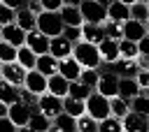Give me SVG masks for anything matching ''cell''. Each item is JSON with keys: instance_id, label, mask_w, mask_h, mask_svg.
Instances as JSON below:
<instances>
[{"instance_id": "obj_54", "label": "cell", "mask_w": 149, "mask_h": 132, "mask_svg": "<svg viewBox=\"0 0 149 132\" xmlns=\"http://www.w3.org/2000/svg\"><path fill=\"white\" fill-rule=\"evenodd\" d=\"M0 42H2V25H0Z\"/></svg>"}, {"instance_id": "obj_13", "label": "cell", "mask_w": 149, "mask_h": 132, "mask_svg": "<svg viewBox=\"0 0 149 132\" xmlns=\"http://www.w3.org/2000/svg\"><path fill=\"white\" fill-rule=\"evenodd\" d=\"M105 37H107V32H105L102 23H86V21L81 23V39H86L91 44H100Z\"/></svg>"}, {"instance_id": "obj_32", "label": "cell", "mask_w": 149, "mask_h": 132, "mask_svg": "<svg viewBox=\"0 0 149 132\" xmlns=\"http://www.w3.org/2000/svg\"><path fill=\"white\" fill-rule=\"evenodd\" d=\"M119 51H121V58H126V60H133V58H137L140 56V46H137V42H133V39H119Z\"/></svg>"}, {"instance_id": "obj_37", "label": "cell", "mask_w": 149, "mask_h": 132, "mask_svg": "<svg viewBox=\"0 0 149 132\" xmlns=\"http://www.w3.org/2000/svg\"><path fill=\"white\" fill-rule=\"evenodd\" d=\"M105 25V32H107V37H112V39H123V23H119V21H105L102 23Z\"/></svg>"}, {"instance_id": "obj_9", "label": "cell", "mask_w": 149, "mask_h": 132, "mask_svg": "<svg viewBox=\"0 0 149 132\" xmlns=\"http://www.w3.org/2000/svg\"><path fill=\"white\" fill-rule=\"evenodd\" d=\"M98 51H100L102 65H114V63L121 58V51H119V42H116V39H112V37H105V39L98 44Z\"/></svg>"}, {"instance_id": "obj_25", "label": "cell", "mask_w": 149, "mask_h": 132, "mask_svg": "<svg viewBox=\"0 0 149 132\" xmlns=\"http://www.w3.org/2000/svg\"><path fill=\"white\" fill-rule=\"evenodd\" d=\"M19 88L21 86H16L7 79H0V102H7V104L19 102Z\"/></svg>"}, {"instance_id": "obj_45", "label": "cell", "mask_w": 149, "mask_h": 132, "mask_svg": "<svg viewBox=\"0 0 149 132\" xmlns=\"http://www.w3.org/2000/svg\"><path fill=\"white\" fill-rule=\"evenodd\" d=\"M137 46H140V56H149V35H144L137 42Z\"/></svg>"}, {"instance_id": "obj_51", "label": "cell", "mask_w": 149, "mask_h": 132, "mask_svg": "<svg viewBox=\"0 0 149 132\" xmlns=\"http://www.w3.org/2000/svg\"><path fill=\"white\" fill-rule=\"evenodd\" d=\"M98 2H100V5H105V7H109V5L114 2V0H98Z\"/></svg>"}, {"instance_id": "obj_11", "label": "cell", "mask_w": 149, "mask_h": 132, "mask_svg": "<svg viewBox=\"0 0 149 132\" xmlns=\"http://www.w3.org/2000/svg\"><path fill=\"white\" fill-rule=\"evenodd\" d=\"M121 120H123V132H147L149 130V116H144V113L128 111Z\"/></svg>"}, {"instance_id": "obj_28", "label": "cell", "mask_w": 149, "mask_h": 132, "mask_svg": "<svg viewBox=\"0 0 149 132\" xmlns=\"http://www.w3.org/2000/svg\"><path fill=\"white\" fill-rule=\"evenodd\" d=\"M116 74L119 76H135L137 72H140V65H137V58H133V60H126V58H119L116 63Z\"/></svg>"}, {"instance_id": "obj_35", "label": "cell", "mask_w": 149, "mask_h": 132, "mask_svg": "<svg viewBox=\"0 0 149 132\" xmlns=\"http://www.w3.org/2000/svg\"><path fill=\"white\" fill-rule=\"evenodd\" d=\"M130 111H137V113H144L149 116V93H140L130 100Z\"/></svg>"}, {"instance_id": "obj_24", "label": "cell", "mask_w": 149, "mask_h": 132, "mask_svg": "<svg viewBox=\"0 0 149 132\" xmlns=\"http://www.w3.org/2000/svg\"><path fill=\"white\" fill-rule=\"evenodd\" d=\"M58 58L56 56H51V53H42V56H37V65H35V69H40L42 74H47V76H51V74H56L58 72Z\"/></svg>"}, {"instance_id": "obj_7", "label": "cell", "mask_w": 149, "mask_h": 132, "mask_svg": "<svg viewBox=\"0 0 149 132\" xmlns=\"http://www.w3.org/2000/svg\"><path fill=\"white\" fill-rule=\"evenodd\" d=\"M119 79H121V76H119L116 72H100V79H98L95 90L112 100V97L119 95Z\"/></svg>"}, {"instance_id": "obj_23", "label": "cell", "mask_w": 149, "mask_h": 132, "mask_svg": "<svg viewBox=\"0 0 149 132\" xmlns=\"http://www.w3.org/2000/svg\"><path fill=\"white\" fill-rule=\"evenodd\" d=\"M28 127H30V132H49V130L54 127V120H51L49 116H44L40 109H35L33 116H30Z\"/></svg>"}, {"instance_id": "obj_19", "label": "cell", "mask_w": 149, "mask_h": 132, "mask_svg": "<svg viewBox=\"0 0 149 132\" xmlns=\"http://www.w3.org/2000/svg\"><path fill=\"white\" fill-rule=\"evenodd\" d=\"M58 12H61V19H63L65 25H81L84 23V16H81L79 5H63Z\"/></svg>"}, {"instance_id": "obj_26", "label": "cell", "mask_w": 149, "mask_h": 132, "mask_svg": "<svg viewBox=\"0 0 149 132\" xmlns=\"http://www.w3.org/2000/svg\"><path fill=\"white\" fill-rule=\"evenodd\" d=\"M51 130H56V132H74L77 130V118L70 116V113H65V111H61L54 118V127Z\"/></svg>"}, {"instance_id": "obj_29", "label": "cell", "mask_w": 149, "mask_h": 132, "mask_svg": "<svg viewBox=\"0 0 149 132\" xmlns=\"http://www.w3.org/2000/svg\"><path fill=\"white\" fill-rule=\"evenodd\" d=\"M93 93V88L88 86V83H84L81 79H74V81H70V88H68V95L70 97H77V100H84L86 102V97Z\"/></svg>"}, {"instance_id": "obj_22", "label": "cell", "mask_w": 149, "mask_h": 132, "mask_svg": "<svg viewBox=\"0 0 149 132\" xmlns=\"http://www.w3.org/2000/svg\"><path fill=\"white\" fill-rule=\"evenodd\" d=\"M68 88H70V81H68L61 72H56V74L49 76V88H47V93L58 95V97H65V95H68Z\"/></svg>"}, {"instance_id": "obj_33", "label": "cell", "mask_w": 149, "mask_h": 132, "mask_svg": "<svg viewBox=\"0 0 149 132\" xmlns=\"http://www.w3.org/2000/svg\"><path fill=\"white\" fill-rule=\"evenodd\" d=\"M16 58H19V46H14V44H9V42H0V63L5 65V63H16Z\"/></svg>"}, {"instance_id": "obj_52", "label": "cell", "mask_w": 149, "mask_h": 132, "mask_svg": "<svg viewBox=\"0 0 149 132\" xmlns=\"http://www.w3.org/2000/svg\"><path fill=\"white\" fill-rule=\"evenodd\" d=\"M121 2H126V5H133V2H137V0H121Z\"/></svg>"}, {"instance_id": "obj_14", "label": "cell", "mask_w": 149, "mask_h": 132, "mask_svg": "<svg viewBox=\"0 0 149 132\" xmlns=\"http://www.w3.org/2000/svg\"><path fill=\"white\" fill-rule=\"evenodd\" d=\"M2 39L9 42V44H14V46H23L26 44V30L19 28L16 21L7 23V25H2Z\"/></svg>"}, {"instance_id": "obj_1", "label": "cell", "mask_w": 149, "mask_h": 132, "mask_svg": "<svg viewBox=\"0 0 149 132\" xmlns=\"http://www.w3.org/2000/svg\"><path fill=\"white\" fill-rule=\"evenodd\" d=\"M72 56L77 58V63H79L81 67H93V69H100V67H102V58H100L98 44H91V42H86V39L74 42Z\"/></svg>"}, {"instance_id": "obj_42", "label": "cell", "mask_w": 149, "mask_h": 132, "mask_svg": "<svg viewBox=\"0 0 149 132\" xmlns=\"http://www.w3.org/2000/svg\"><path fill=\"white\" fill-rule=\"evenodd\" d=\"M0 132H19V125L9 116H0Z\"/></svg>"}, {"instance_id": "obj_3", "label": "cell", "mask_w": 149, "mask_h": 132, "mask_svg": "<svg viewBox=\"0 0 149 132\" xmlns=\"http://www.w3.org/2000/svg\"><path fill=\"white\" fill-rule=\"evenodd\" d=\"M86 113L93 116L95 120H102L107 116H112V104H109V97H105L102 93L93 90L88 97H86Z\"/></svg>"}, {"instance_id": "obj_40", "label": "cell", "mask_w": 149, "mask_h": 132, "mask_svg": "<svg viewBox=\"0 0 149 132\" xmlns=\"http://www.w3.org/2000/svg\"><path fill=\"white\" fill-rule=\"evenodd\" d=\"M16 21V9H12L9 5H5L0 0V25H7V23H14Z\"/></svg>"}, {"instance_id": "obj_36", "label": "cell", "mask_w": 149, "mask_h": 132, "mask_svg": "<svg viewBox=\"0 0 149 132\" xmlns=\"http://www.w3.org/2000/svg\"><path fill=\"white\" fill-rule=\"evenodd\" d=\"M130 19H137V21L147 23V19H149V5L142 2V0L133 2V5H130Z\"/></svg>"}, {"instance_id": "obj_10", "label": "cell", "mask_w": 149, "mask_h": 132, "mask_svg": "<svg viewBox=\"0 0 149 132\" xmlns=\"http://www.w3.org/2000/svg\"><path fill=\"white\" fill-rule=\"evenodd\" d=\"M33 111H35V109H33L30 104H26V102H21V100H19V102L9 104V113H7V116H9V118H12L19 127H26V125L30 123Z\"/></svg>"}, {"instance_id": "obj_47", "label": "cell", "mask_w": 149, "mask_h": 132, "mask_svg": "<svg viewBox=\"0 0 149 132\" xmlns=\"http://www.w3.org/2000/svg\"><path fill=\"white\" fill-rule=\"evenodd\" d=\"M5 5H9L12 9H21V7H26V2L28 0H2Z\"/></svg>"}, {"instance_id": "obj_49", "label": "cell", "mask_w": 149, "mask_h": 132, "mask_svg": "<svg viewBox=\"0 0 149 132\" xmlns=\"http://www.w3.org/2000/svg\"><path fill=\"white\" fill-rule=\"evenodd\" d=\"M9 113V104L7 102H0V116H7Z\"/></svg>"}, {"instance_id": "obj_46", "label": "cell", "mask_w": 149, "mask_h": 132, "mask_svg": "<svg viewBox=\"0 0 149 132\" xmlns=\"http://www.w3.org/2000/svg\"><path fill=\"white\" fill-rule=\"evenodd\" d=\"M26 7H28V9H33L35 14L44 12V7H42V2H40V0H28V2H26Z\"/></svg>"}, {"instance_id": "obj_8", "label": "cell", "mask_w": 149, "mask_h": 132, "mask_svg": "<svg viewBox=\"0 0 149 132\" xmlns=\"http://www.w3.org/2000/svg\"><path fill=\"white\" fill-rule=\"evenodd\" d=\"M49 44H51V37L49 35H44L42 30H30V32H26V46H30L37 56H42V53H49Z\"/></svg>"}, {"instance_id": "obj_16", "label": "cell", "mask_w": 149, "mask_h": 132, "mask_svg": "<svg viewBox=\"0 0 149 132\" xmlns=\"http://www.w3.org/2000/svg\"><path fill=\"white\" fill-rule=\"evenodd\" d=\"M81 65L77 63V58L74 56H70V58H63L61 63H58V72L68 79V81H74V79H79V74H81Z\"/></svg>"}, {"instance_id": "obj_2", "label": "cell", "mask_w": 149, "mask_h": 132, "mask_svg": "<svg viewBox=\"0 0 149 132\" xmlns=\"http://www.w3.org/2000/svg\"><path fill=\"white\" fill-rule=\"evenodd\" d=\"M63 19H61V12H54V9H44L37 14V30H42L44 35L49 37H58L63 35Z\"/></svg>"}, {"instance_id": "obj_48", "label": "cell", "mask_w": 149, "mask_h": 132, "mask_svg": "<svg viewBox=\"0 0 149 132\" xmlns=\"http://www.w3.org/2000/svg\"><path fill=\"white\" fill-rule=\"evenodd\" d=\"M137 65L140 69H149V56H137Z\"/></svg>"}, {"instance_id": "obj_31", "label": "cell", "mask_w": 149, "mask_h": 132, "mask_svg": "<svg viewBox=\"0 0 149 132\" xmlns=\"http://www.w3.org/2000/svg\"><path fill=\"white\" fill-rule=\"evenodd\" d=\"M98 130H100V132H123V120L112 113V116L98 120Z\"/></svg>"}, {"instance_id": "obj_39", "label": "cell", "mask_w": 149, "mask_h": 132, "mask_svg": "<svg viewBox=\"0 0 149 132\" xmlns=\"http://www.w3.org/2000/svg\"><path fill=\"white\" fill-rule=\"evenodd\" d=\"M79 79H81L84 83H88L91 88H95V86H98V79H100V69L84 67V69H81V74H79Z\"/></svg>"}, {"instance_id": "obj_21", "label": "cell", "mask_w": 149, "mask_h": 132, "mask_svg": "<svg viewBox=\"0 0 149 132\" xmlns=\"http://www.w3.org/2000/svg\"><path fill=\"white\" fill-rule=\"evenodd\" d=\"M140 93H142V88H140V83H137L135 76H121V79H119V95H121V97L133 100V97L140 95Z\"/></svg>"}, {"instance_id": "obj_55", "label": "cell", "mask_w": 149, "mask_h": 132, "mask_svg": "<svg viewBox=\"0 0 149 132\" xmlns=\"http://www.w3.org/2000/svg\"><path fill=\"white\" fill-rule=\"evenodd\" d=\"M0 79H2V63H0Z\"/></svg>"}, {"instance_id": "obj_41", "label": "cell", "mask_w": 149, "mask_h": 132, "mask_svg": "<svg viewBox=\"0 0 149 132\" xmlns=\"http://www.w3.org/2000/svg\"><path fill=\"white\" fill-rule=\"evenodd\" d=\"M63 35L74 44V42L81 39V25H65V28H63Z\"/></svg>"}, {"instance_id": "obj_4", "label": "cell", "mask_w": 149, "mask_h": 132, "mask_svg": "<svg viewBox=\"0 0 149 132\" xmlns=\"http://www.w3.org/2000/svg\"><path fill=\"white\" fill-rule=\"evenodd\" d=\"M79 9H81V16L86 23H105L107 21V7L100 5L98 0H81Z\"/></svg>"}, {"instance_id": "obj_15", "label": "cell", "mask_w": 149, "mask_h": 132, "mask_svg": "<svg viewBox=\"0 0 149 132\" xmlns=\"http://www.w3.org/2000/svg\"><path fill=\"white\" fill-rule=\"evenodd\" d=\"M26 67L19 65V63H5L2 65V79L16 83V86H23V79H26Z\"/></svg>"}, {"instance_id": "obj_27", "label": "cell", "mask_w": 149, "mask_h": 132, "mask_svg": "<svg viewBox=\"0 0 149 132\" xmlns=\"http://www.w3.org/2000/svg\"><path fill=\"white\" fill-rule=\"evenodd\" d=\"M63 111H65V113H70V116H74V118H79L81 113H86V102H84V100H77V97L65 95V97H63Z\"/></svg>"}, {"instance_id": "obj_43", "label": "cell", "mask_w": 149, "mask_h": 132, "mask_svg": "<svg viewBox=\"0 0 149 132\" xmlns=\"http://www.w3.org/2000/svg\"><path fill=\"white\" fill-rule=\"evenodd\" d=\"M135 79H137L142 93H149V69H140V72L135 74Z\"/></svg>"}, {"instance_id": "obj_5", "label": "cell", "mask_w": 149, "mask_h": 132, "mask_svg": "<svg viewBox=\"0 0 149 132\" xmlns=\"http://www.w3.org/2000/svg\"><path fill=\"white\" fill-rule=\"evenodd\" d=\"M23 88L40 97V95L47 93V88H49V76L42 74L40 69H28V72H26V79H23Z\"/></svg>"}, {"instance_id": "obj_44", "label": "cell", "mask_w": 149, "mask_h": 132, "mask_svg": "<svg viewBox=\"0 0 149 132\" xmlns=\"http://www.w3.org/2000/svg\"><path fill=\"white\" fill-rule=\"evenodd\" d=\"M40 2H42L44 9H54V12H58L63 7V0H40Z\"/></svg>"}, {"instance_id": "obj_56", "label": "cell", "mask_w": 149, "mask_h": 132, "mask_svg": "<svg viewBox=\"0 0 149 132\" xmlns=\"http://www.w3.org/2000/svg\"><path fill=\"white\" fill-rule=\"evenodd\" d=\"M147 5H149V0H147Z\"/></svg>"}, {"instance_id": "obj_18", "label": "cell", "mask_w": 149, "mask_h": 132, "mask_svg": "<svg viewBox=\"0 0 149 132\" xmlns=\"http://www.w3.org/2000/svg\"><path fill=\"white\" fill-rule=\"evenodd\" d=\"M144 35H147V25H144L142 21H137V19H128V21L123 23V37H126V39L140 42Z\"/></svg>"}, {"instance_id": "obj_34", "label": "cell", "mask_w": 149, "mask_h": 132, "mask_svg": "<svg viewBox=\"0 0 149 132\" xmlns=\"http://www.w3.org/2000/svg\"><path fill=\"white\" fill-rule=\"evenodd\" d=\"M109 104H112V113H114V116H119V118H123V116L130 111V100H126V97H121V95L112 97V100H109Z\"/></svg>"}, {"instance_id": "obj_30", "label": "cell", "mask_w": 149, "mask_h": 132, "mask_svg": "<svg viewBox=\"0 0 149 132\" xmlns=\"http://www.w3.org/2000/svg\"><path fill=\"white\" fill-rule=\"evenodd\" d=\"M16 63L19 65H23L26 69H35V65H37V53L30 49V46H19V58H16Z\"/></svg>"}, {"instance_id": "obj_6", "label": "cell", "mask_w": 149, "mask_h": 132, "mask_svg": "<svg viewBox=\"0 0 149 132\" xmlns=\"http://www.w3.org/2000/svg\"><path fill=\"white\" fill-rule=\"evenodd\" d=\"M37 109L44 113V116H49L51 120L63 111V97H58V95H51V93H42L40 97H37Z\"/></svg>"}, {"instance_id": "obj_17", "label": "cell", "mask_w": 149, "mask_h": 132, "mask_svg": "<svg viewBox=\"0 0 149 132\" xmlns=\"http://www.w3.org/2000/svg\"><path fill=\"white\" fill-rule=\"evenodd\" d=\"M107 19L109 21H119V23H126L130 19V5L121 2V0H114L109 7H107Z\"/></svg>"}, {"instance_id": "obj_50", "label": "cell", "mask_w": 149, "mask_h": 132, "mask_svg": "<svg viewBox=\"0 0 149 132\" xmlns=\"http://www.w3.org/2000/svg\"><path fill=\"white\" fill-rule=\"evenodd\" d=\"M81 0H63V5H79Z\"/></svg>"}, {"instance_id": "obj_12", "label": "cell", "mask_w": 149, "mask_h": 132, "mask_svg": "<svg viewBox=\"0 0 149 132\" xmlns=\"http://www.w3.org/2000/svg\"><path fill=\"white\" fill-rule=\"evenodd\" d=\"M72 49H74V44L65 37V35H58V37H51V44H49V53L51 56H56L58 60H63V58H70L72 56Z\"/></svg>"}, {"instance_id": "obj_53", "label": "cell", "mask_w": 149, "mask_h": 132, "mask_svg": "<svg viewBox=\"0 0 149 132\" xmlns=\"http://www.w3.org/2000/svg\"><path fill=\"white\" fill-rule=\"evenodd\" d=\"M144 25H147V35H149V19H147V23H144Z\"/></svg>"}, {"instance_id": "obj_38", "label": "cell", "mask_w": 149, "mask_h": 132, "mask_svg": "<svg viewBox=\"0 0 149 132\" xmlns=\"http://www.w3.org/2000/svg\"><path fill=\"white\" fill-rule=\"evenodd\" d=\"M77 130L79 132H95L98 130V120L93 116H88V113H81L77 118Z\"/></svg>"}, {"instance_id": "obj_20", "label": "cell", "mask_w": 149, "mask_h": 132, "mask_svg": "<svg viewBox=\"0 0 149 132\" xmlns=\"http://www.w3.org/2000/svg\"><path fill=\"white\" fill-rule=\"evenodd\" d=\"M16 25H19V28H23L26 32L35 30V28H37V14H35L33 9H28V7L16 9Z\"/></svg>"}]
</instances>
